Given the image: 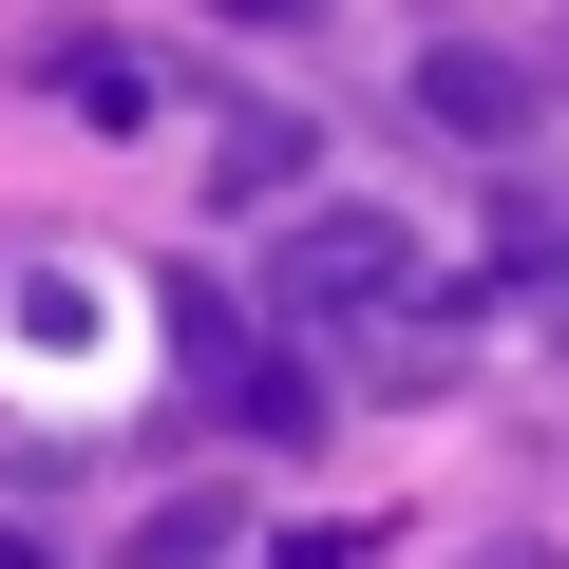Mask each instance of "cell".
<instances>
[{
  "instance_id": "obj_7",
  "label": "cell",
  "mask_w": 569,
  "mask_h": 569,
  "mask_svg": "<svg viewBox=\"0 0 569 569\" xmlns=\"http://www.w3.org/2000/svg\"><path fill=\"white\" fill-rule=\"evenodd\" d=\"M475 569H550V550H475Z\"/></svg>"
},
{
  "instance_id": "obj_3",
  "label": "cell",
  "mask_w": 569,
  "mask_h": 569,
  "mask_svg": "<svg viewBox=\"0 0 569 569\" xmlns=\"http://www.w3.org/2000/svg\"><path fill=\"white\" fill-rule=\"evenodd\" d=\"M305 171H323V114H284V96H247V114L209 133V190H228V209H266V190H305Z\"/></svg>"
},
{
  "instance_id": "obj_2",
  "label": "cell",
  "mask_w": 569,
  "mask_h": 569,
  "mask_svg": "<svg viewBox=\"0 0 569 569\" xmlns=\"http://www.w3.org/2000/svg\"><path fill=\"white\" fill-rule=\"evenodd\" d=\"M418 114L475 133V152H512V133H531V58H493V39H418Z\"/></svg>"
},
{
  "instance_id": "obj_4",
  "label": "cell",
  "mask_w": 569,
  "mask_h": 569,
  "mask_svg": "<svg viewBox=\"0 0 569 569\" xmlns=\"http://www.w3.org/2000/svg\"><path fill=\"white\" fill-rule=\"evenodd\" d=\"M39 96H58V114H96V133H133V114H152V58H133V39H58V58H39Z\"/></svg>"
},
{
  "instance_id": "obj_6",
  "label": "cell",
  "mask_w": 569,
  "mask_h": 569,
  "mask_svg": "<svg viewBox=\"0 0 569 569\" xmlns=\"http://www.w3.org/2000/svg\"><path fill=\"white\" fill-rule=\"evenodd\" d=\"M0 569H58V550H39V531H0Z\"/></svg>"
},
{
  "instance_id": "obj_1",
  "label": "cell",
  "mask_w": 569,
  "mask_h": 569,
  "mask_svg": "<svg viewBox=\"0 0 569 569\" xmlns=\"http://www.w3.org/2000/svg\"><path fill=\"white\" fill-rule=\"evenodd\" d=\"M418 305H437V284H418V228H399V209L342 190V209H284V228H266V323H284V342L418 323Z\"/></svg>"
},
{
  "instance_id": "obj_5",
  "label": "cell",
  "mask_w": 569,
  "mask_h": 569,
  "mask_svg": "<svg viewBox=\"0 0 569 569\" xmlns=\"http://www.w3.org/2000/svg\"><path fill=\"white\" fill-rule=\"evenodd\" d=\"M209 20H266V39H284V20H305V0H209Z\"/></svg>"
},
{
  "instance_id": "obj_8",
  "label": "cell",
  "mask_w": 569,
  "mask_h": 569,
  "mask_svg": "<svg viewBox=\"0 0 569 569\" xmlns=\"http://www.w3.org/2000/svg\"><path fill=\"white\" fill-rule=\"evenodd\" d=\"M550 305H569V247H550Z\"/></svg>"
}]
</instances>
